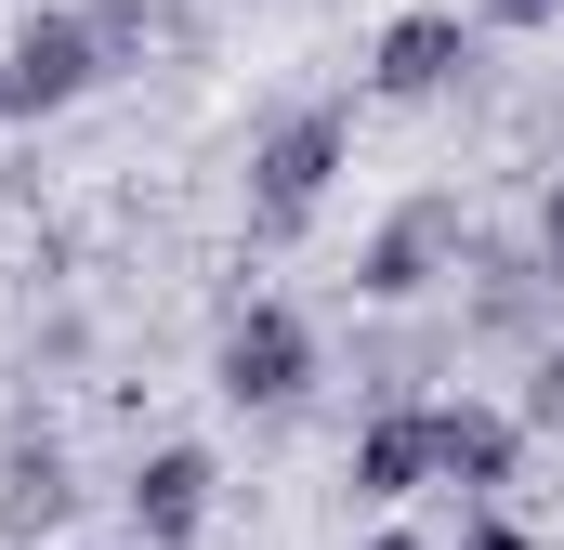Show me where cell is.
I'll return each mask as SVG.
<instances>
[{"label":"cell","mask_w":564,"mask_h":550,"mask_svg":"<svg viewBox=\"0 0 564 550\" xmlns=\"http://www.w3.org/2000/svg\"><path fill=\"white\" fill-rule=\"evenodd\" d=\"M132 550H144V538H132Z\"/></svg>","instance_id":"ac0fdd59"},{"label":"cell","mask_w":564,"mask_h":550,"mask_svg":"<svg viewBox=\"0 0 564 550\" xmlns=\"http://www.w3.org/2000/svg\"><path fill=\"white\" fill-rule=\"evenodd\" d=\"M355 550H433V538H421V525H381V538H355Z\"/></svg>","instance_id":"e0dca14e"},{"label":"cell","mask_w":564,"mask_h":550,"mask_svg":"<svg viewBox=\"0 0 564 550\" xmlns=\"http://www.w3.org/2000/svg\"><path fill=\"white\" fill-rule=\"evenodd\" d=\"M446 550H539V538H525V525L486 498V512H459V538H446Z\"/></svg>","instance_id":"5bb4252c"},{"label":"cell","mask_w":564,"mask_h":550,"mask_svg":"<svg viewBox=\"0 0 564 550\" xmlns=\"http://www.w3.org/2000/svg\"><path fill=\"white\" fill-rule=\"evenodd\" d=\"M433 485L459 512L512 498L525 485V407H486V394H433Z\"/></svg>","instance_id":"8992f818"},{"label":"cell","mask_w":564,"mask_h":550,"mask_svg":"<svg viewBox=\"0 0 564 550\" xmlns=\"http://www.w3.org/2000/svg\"><path fill=\"white\" fill-rule=\"evenodd\" d=\"M79 92H106L93 13H79V0H40V13H13V40H0V119H66Z\"/></svg>","instance_id":"5b68a950"},{"label":"cell","mask_w":564,"mask_h":550,"mask_svg":"<svg viewBox=\"0 0 564 550\" xmlns=\"http://www.w3.org/2000/svg\"><path fill=\"white\" fill-rule=\"evenodd\" d=\"M341 485L368 498V512H408L433 498V394H394V407L355 419V446H341Z\"/></svg>","instance_id":"ba28073f"},{"label":"cell","mask_w":564,"mask_h":550,"mask_svg":"<svg viewBox=\"0 0 564 550\" xmlns=\"http://www.w3.org/2000/svg\"><path fill=\"white\" fill-rule=\"evenodd\" d=\"M473 79H486V26H459V13H394L368 40V92L381 106H433V92H473Z\"/></svg>","instance_id":"52a82bcc"},{"label":"cell","mask_w":564,"mask_h":550,"mask_svg":"<svg viewBox=\"0 0 564 550\" xmlns=\"http://www.w3.org/2000/svg\"><path fill=\"white\" fill-rule=\"evenodd\" d=\"M341 157H355V119H341V106H276V119L250 132V250L315 237V210H328Z\"/></svg>","instance_id":"6da1fadb"},{"label":"cell","mask_w":564,"mask_h":550,"mask_svg":"<svg viewBox=\"0 0 564 550\" xmlns=\"http://www.w3.org/2000/svg\"><path fill=\"white\" fill-rule=\"evenodd\" d=\"M421 367H446V328H368V341H355V394H368V407L421 394Z\"/></svg>","instance_id":"8fae6325"},{"label":"cell","mask_w":564,"mask_h":550,"mask_svg":"<svg viewBox=\"0 0 564 550\" xmlns=\"http://www.w3.org/2000/svg\"><path fill=\"white\" fill-rule=\"evenodd\" d=\"M210 394L237 419H289L302 394H315V328H302V301H237L224 315V341H210Z\"/></svg>","instance_id":"7a4b0ae2"},{"label":"cell","mask_w":564,"mask_h":550,"mask_svg":"<svg viewBox=\"0 0 564 550\" xmlns=\"http://www.w3.org/2000/svg\"><path fill=\"white\" fill-rule=\"evenodd\" d=\"M210 498H224L210 446H144L132 485H119V512H132V538H144V550H197V538H210Z\"/></svg>","instance_id":"9c48e42d"},{"label":"cell","mask_w":564,"mask_h":550,"mask_svg":"<svg viewBox=\"0 0 564 550\" xmlns=\"http://www.w3.org/2000/svg\"><path fill=\"white\" fill-rule=\"evenodd\" d=\"M66 512H79V472H66V446L13 419V432H0V538L26 550V538H53Z\"/></svg>","instance_id":"30bf717a"},{"label":"cell","mask_w":564,"mask_h":550,"mask_svg":"<svg viewBox=\"0 0 564 550\" xmlns=\"http://www.w3.org/2000/svg\"><path fill=\"white\" fill-rule=\"evenodd\" d=\"M459 250H473V210H459L446 184H421V197L381 210V237L355 250V301H368V315H421L433 288L459 275Z\"/></svg>","instance_id":"3957f363"},{"label":"cell","mask_w":564,"mask_h":550,"mask_svg":"<svg viewBox=\"0 0 564 550\" xmlns=\"http://www.w3.org/2000/svg\"><path fill=\"white\" fill-rule=\"evenodd\" d=\"M79 13H93L106 79H144V53H158V0H79Z\"/></svg>","instance_id":"7c38bea8"},{"label":"cell","mask_w":564,"mask_h":550,"mask_svg":"<svg viewBox=\"0 0 564 550\" xmlns=\"http://www.w3.org/2000/svg\"><path fill=\"white\" fill-rule=\"evenodd\" d=\"M564 0H486V40H525V26H552Z\"/></svg>","instance_id":"2e32d148"},{"label":"cell","mask_w":564,"mask_h":550,"mask_svg":"<svg viewBox=\"0 0 564 550\" xmlns=\"http://www.w3.org/2000/svg\"><path fill=\"white\" fill-rule=\"evenodd\" d=\"M512 407H525V432H564V328L525 341V394H512Z\"/></svg>","instance_id":"4fadbf2b"},{"label":"cell","mask_w":564,"mask_h":550,"mask_svg":"<svg viewBox=\"0 0 564 550\" xmlns=\"http://www.w3.org/2000/svg\"><path fill=\"white\" fill-rule=\"evenodd\" d=\"M552 328H564V288H552L539 250H512V237H473L459 250V354H525Z\"/></svg>","instance_id":"277c9868"},{"label":"cell","mask_w":564,"mask_h":550,"mask_svg":"<svg viewBox=\"0 0 564 550\" xmlns=\"http://www.w3.org/2000/svg\"><path fill=\"white\" fill-rule=\"evenodd\" d=\"M525 250L552 263V288H564V184H539V223H525Z\"/></svg>","instance_id":"9a60e30c"}]
</instances>
